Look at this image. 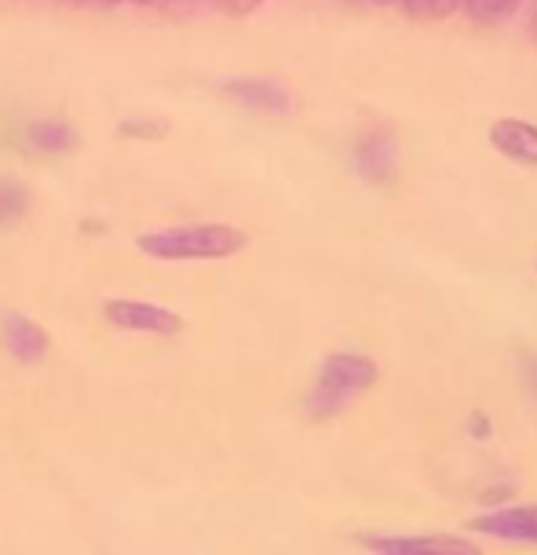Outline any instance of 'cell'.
<instances>
[{
	"label": "cell",
	"mask_w": 537,
	"mask_h": 555,
	"mask_svg": "<svg viewBox=\"0 0 537 555\" xmlns=\"http://www.w3.org/2000/svg\"><path fill=\"white\" fill-rule=\"evenodd\" d=\"M376 380H381V365H376L370 354L333 351L318 365V376H315L311 391H307L304 410L311 421H333L347 405H355L362 399Z\"/></svg>",
	"instance_id": "obj_1"
},
{
	"label": "cell",
	"mask_w": 537,
	"mask_h": 555,
	"mask_svg": "<svg viewBox=\"0 0 537 555\" xmlns=\"http://www.w3.org/2000/svg\"><path fill=\"white\" fill-rule=\"evenodd\" d=\"M139 253L151 260H231V256L248 249V234L227 223H183L162 227V231L139 234Z\"/></svg>",
	"instance_id": "obj_2"
},
{
	"label": "cell",
	"mask_w": 537,
	"mask_h": 555,
	"mask_svg": "<svg viewBox=\"0 0 537 555\" xmlns=\"http://www.w3.org/2000/svg\"><path fill=\"white\" fill-rule=\"evenodd\" d=\"M358 548L376 555H480V544L450 533H366Z\"/></svg>",
	"instance_id": "obj_3"
},
{
	"label": "cell",
	"mask_w": 537,
	"mask_h": 555,
	"mask_svg": "<svg viewBox=\"0 0 537 555\" xmlns=\"http://www.w3.org/2000/svg\"><path fill=\"white\" fill-rule=\"evenodd\" d=\"M472 533L501 544H530L537 548V504H501V508H486L469 522Z\"/></svg>",
	"instance_id": "obj_4"
},
{
	"label": "cell",
	"mask_w": 537,
	"mask_h": 555,
	"mask_svg": "<svg viewBox=\"0 0 537 555\" xmlns=\"http://www.w3.org/2000/svg\"><path fill=\"white\" fill-rule=\"evenodd\" d=\"M106 322L128 333H151V336H176L183 330V319L176 311H168L162 304L146 300H111L103 307Z\"/></svg>",
	"instance_id": "obj_5"
},
{
	"label": "cell",
	"mask_w": 537,
	"mask_h": 555,
	"mask_svg": "<svg viewBox=\"0 0 537 555\" xmlns=\"http://www.w3.org/2000/svg\"><path fill=\"white\" fill-rule=\"evenodd\" d=\"M355 172L370 186H387L399 172V143L392 128H373L355 146Z\"/></svg>",
	"instance_id": "obj_6"
},
{
	"label": "cell",
	"mask_w": 537,
	"mask_h": 555,
	"mask_svg": "<svg viewBox=\"0 0 537 555\" xmlns=\"http://www.w3.org/2000/svg\"><path fill=\"white\" fill-rule=\"evenodd\" d=\"M0 340H4V351L23 365L44 362L48 344H52L41 322L26 319L18 311H4V319H0Z\"/></svg>",
	"instance_id": "obj_7"
},
{
	"label": "cell",
	"mask_w": 537,
	"mask_h": 555,
	"mask_svg": "<svg viewBox=\"0 0 537 555\" xmlns=\"http://www.w3.org/2000/svg\"><path fill=\"white\" fill-rule=\"evenodd\" d=\"M486 139H490V146L501 157H509L515 165L537 168V125L534 121H523V117H497Z\"/></svg>",
	"instance_id": "obj_8"
},
{
	"label": "cell",
	"mask_w": 537,
	"mask_h": 555,
	"mask_svg": "<svg viewBox=\"0 0 537 555\" xmlns=\"http://www.w3.org/2000/svg\"><path fill=\"white\" fill-rule=\"evenodd\" d=\"M223 95H231L238 106L256 114H290L293 111V95L285 92L278 81H267V77H242V81H227Z\"/></svg>",
	"instance_id": "obj_9"
},
{
	"label": "cell",
	"mask_w": 537,
	"mask_h": 555,
	"mask_svg": "<svg viewBox=\"0 0 537 555\" xmlns=\"http://www.w3.org/2000/svg\"><path fill=\"white\" fill-rule=\"evenodd\" d=\"M26 143L41 154H69L81 146V139L63 121H34L26 128Z\"/></svg>",
	"instance_id": "obj_10"
},
{
	"label": "cell",
	"mask_w": 537,
	"mask_h": 555,
	"mask_svg": "<svg viewBox=\"0 0 537 555\" xmlns=\"http://www.w3.org/2000/svg\"><path fill=\"white\" fill-rule=\"evenodd\" d=\"M464 15L480 26H497L504 18H512L523 8V0H461Z\"/></svg>",
	"instance_id": "obj_11"
},
{
	"label": "cell",
	"mask_w": 537,
	"mask_h": 555,
	"mask_svg": "<svg viewBox=\"0 0 537 555\" xmlns=\"http://www.w3.org/2000/svg\"><path fill=\"white\" fill-rule=\"evenodd\" d=\"M29 194L18 180H0V227H15L26 216Z\"/></svg>",
	"instance_id": "obj_12"
},
{
	"label": "cell",
	"mask_w": 537,
	"mask_h": 555,
	"mask_svg": "<svg viewBox=\"0 0 537 555\" xmlns=\"http://www.w3.org/2000/svg\"><path fill=\"white\" fill-rule=\"evenodd\" d=\"M461 0H402V12L417 23H439V18L457 15Z\"/></svg>",
	"instance_id": "obj_13"
},
{
	"label": "cell",
	"mask_w": 537,
	"mask_h": 555,
	"mask_svg": "<svg viewBox=\"0 0 537 555\" xmlns=\"http://www.w3.org/2000/svg\"><path fill=\"white\" fill-rule=\"evenodd\" d=\"M205 8H213V12L220 15H231V18H242V15H253L256 8L264 4V0H202Z\"/></svg>",
	"instance_id": "obj_14"
},
{
	"label": "cell",
	"mask_w": 537,
	"mask_h": 555,
	"mask_svg": "<svg viewBox=\"0 0 537 555\" xmlns=\"http://www.w3.org/2000/svg\"><path fill=\"white\" fill-rule=\"evenodd\" d=\"M117 132L128 139H162L165 135V121H122Z\"/></svg>",
	"instance_id": "obj_15"
},
{
	"label": "cell",
	"mask_w": 537,
	"mask_h": 555,
	"mask_svg": "<svg viewBox=\"0 0 537 555\" xmlns=\"http://www.w3.org/2000/svg\"><path fill=\"white\" fill-rule=\"evenodd\" d=\"M523 380L530 388L534 402H537V354H523Z\"/></svg>",
	"instance_id": "obj_16"
},
{
	"label": "cell",
	"mask_w": 537,
	"mask_h": 555,
	"mask_svg": "<svg viewBox=\"0 0 537 555\" xmlns=\"http://www.w3.org/2000/svg\"><path fill=\"white\" fill-rule=\"evenodd\" d=\"M469 431H472V439H480V442H483V439H490V416L475 413V416H472V428H469Z\"/></svg>",
	"instance_id": "obj_17"
},
{
	"label": "cell",
	"mask_w": 537,
	"mask_h": 555,
	"mask_svg": "<svg viewBox=\"0 0 537 555\" xmlns=\"http://www.w3.org/2000/svg\"><path fill=\"white\" fill-rule=\"evenodd\" d=\"M99 4H154V0H99Z\"/></svg>",
	"instance_id": "obj_18"
},
{
	"label": "cell",
	"mask_w": 537,
	"mask_h": 555,
	"mask_svg": "<svg viewBox=\"0 0 537 555\" xmlns=\"http://www.w3.org/2000/svg\"><path fill=\"white\" fill-rule=\"evenodd\" d=\"M366 4H376V8H387V4H399V0H366Z\"/></svg>",
	"instance_id": "obj_19"
},
{
	"label": "cell",
	"mask_w": 537,
	"mask_h": 555,
	"mask_svg": "<svg viewBox=\"0 0 537 555\" xmlns=\"http://www.w3.org/2000/svg\"><path fill=\"white\" fill-rule=\"evenodd\" d=\"M530 37L537 41V8H534V15H530Z\"/></svg>",
	"instance_id": "obj_20"
},
{
	"label": "cell",
	"mask_w": 537,
	"mask_h": 555,
	"mask_svg": "<svg viewBox=\"0 0 537 555\" xmlns=\"http://www.w3.org/2000/svg\"><path fill=\"white\" fill-rule=\"evenodd\" d=\"M534 271H537V260H534Z\"/></svg>",
	"instance_id": "obj_21"
}]
</instances>
